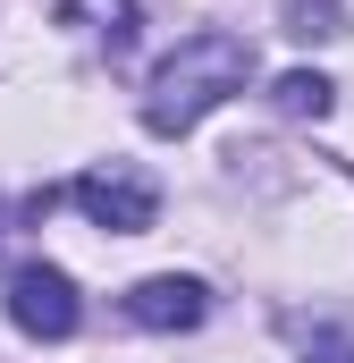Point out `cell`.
I'll return each instance as SVG.
<instances>
[{"label":"cell","instance_id":"cell-5","mask_svg":"<svg viewBox=\"0 0 354 363\" xmlns=\"http://www.w3.org/2000/svg\"><path fill=\"white\" fill-rule=\"evenodd\" d=\"M270 93H278V110H287V118H329V110H338V85H329V77H312V68H287Z\"/></svg>","mask_w":354,"mask_h":363},{"label":"cell","instance_id":"cell-1","mask_svg":"<svg viewBox=\"0 0 354 363\" xmlns=\"http://www.w3.org/2000/svg\"><path fill=\"white\" fill-rule=\"evenodd\" d=\"M245 77H253V43L228 34V26H202V34H185L169 60L152 68V85H144V127H152V135H185V127H202L228 93H245Z\"/></svg>","mask_w":354,"mask_h":363},{"label":"cell","instance_id":"cell-7","mask_svg":"<svg viewBox=\"0 0 354 363\" xmlns=\"http://www.w3.org/2000/svg\"><path fill=\"white\" fill-rule=\"evenodd\" d=\"M304 363H354V338L346 330H312L304 338Z\"/></svg>","mask_w":354,"mask_h":363},{"label":"cell","instance_id":"cell-2","mask_svg":"<svg viewBox=\"0 0 354 363\" xmlns=\"http://www.w3.org/2000/svg\"><path fill=\"white\" fill-rule=\"evenodd\" d=\"M76 203H85V220H93V228H110V237H144V228L161 220V186L144 178L135 161L85 169V178H76Z\"/></svg>","mask_w":354,"mask_h":363},{"label":"cell","instance_id":"cell-4","mask_svg":"<svg viewBox=\"0 0 354 363\" xmlns=\"http://www.w3.org/2000/svg\"><path fill=\"white\" fill-rule=\"evenodd\" d=\"M127 321L135 330H202L211 321V287L185 279V271H152V279L127 287Z\"/></svg>","mask_w":354,"mask_h":363},{"label":"cell","instance_id":"cell-3","mask_svg":"<svg viewBox=\"0 0 354 363\" xmlns=\"http://www.w3.org/2000/svg\"><path fill=\"white\" fill-rule=\"evenodd\" d=\"M8 321L25 330V338H68L76 321H85V304H76V279L51 271V262H17L8 271Z\"/></svg>","mask_w":354,"mask_h":363},{"label":"cell","instance_id":"cell-6","mask_svg":"<svg viewBox=\"0 0 354 363\" xmlns=\"http://www.w3.org/2000/svg\"><path fill=\"white\" fill-rule=\"evenodd\" d=\"M287 34L295 43H338L346 34V9L338 0H287Z\"/></svg>","mask_w":354,"mask_h":363}]
</instances>
